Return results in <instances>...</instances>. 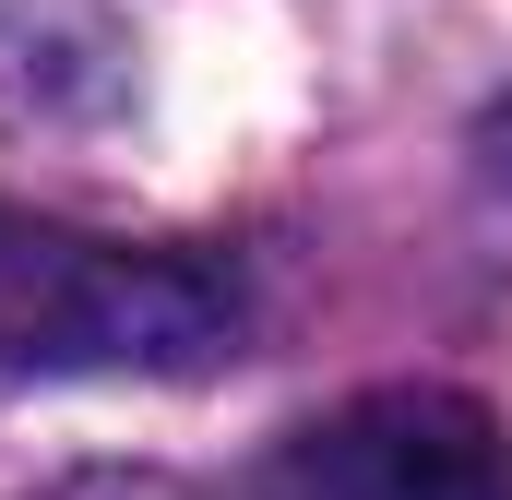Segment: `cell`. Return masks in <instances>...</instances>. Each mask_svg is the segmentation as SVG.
Masks as SVG:
<instances>
[{"label":"cell","mask_w":512,"mask_h":500,"mask_svg":"<svg viewBox=\"0 0 512 500\" xmlns=\"http://www.w3.org/2000/svg\"><path fill=\"white\" fill-rule=\"evenodd\" d=\"M215 346H227V286L203 262L0 203V381L191 370Z\"/></svg>","instance_id":"cell-1"},{"label":"cell","mask_w":512,"mask_h":500,"mask_svg":"<svg viewBox=\"0 0 512 500\" xmlns=\"http://www.w3.org/2000/svg\"><path fill=\"white\" fill-rule=\"evenodd\" d=\"M251 500H512V441L477 393L393 381V393L298 417L262 453Z\"/></svg>","instance_id":"cell-2"}]
</instances>
